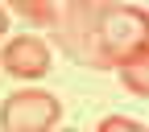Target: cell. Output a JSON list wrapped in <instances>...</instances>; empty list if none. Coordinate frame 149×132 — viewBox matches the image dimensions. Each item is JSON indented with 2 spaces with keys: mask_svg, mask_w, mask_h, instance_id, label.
Returning <instances> with one entry per match:
<instances>
[{
  "mask_svg": "<svg viewBox=\"0 0 149 132\" xmlns=\"http://www.w3.org/2000/svg\"><path fill=\"white\" fill-rule=\"evenodd\" d=\"M91 46L100 66H116L128 54L149 50V17L137 4H95L91 8Z\"/></svg>",
  "mask_w": 149,
  "mask_h": 132,
  "instance_id": "1",
  "label": "cell"
},
{
  "mask_svg": "<svg viewBox=\"0 0 149 132\" xmlns=\"http://www.w3.org/2000/svg\"><path fill=\"white\" fill-rule=\"evenodd\" d=\"M58 116H62V103L50 91L25 87L0 103V132H50Z\"/></svg>",
  "mask_w": 149,
  "mask_h": 132,
  "instance_id": "2",
  "label": "cell"
},
{
  "mask_svg": "<svg viewBox=\"0 0 149 132\" xmlns=\"http://www.w3.org/2000/svg\"><path fill=\"white\" fill-rule=\"evenodd\" d=\"M0 66H4L13 79H42V74L50 70V46L42 41V37H13V41H4V50H0Z\"/></svg>",
  "mask_w": 149,
  "mask_h": 132,
  "instance_id": "3",
  "label": "cell"
},
{
  "mask_svg": "<svg viewBox=\"0 0 149 132\" xmlns=\"http://www.w3.org/2000/svg\"><path fill=\"white\" fill-rule=\"evenodd\" d=\"M116 74H120V83L133 91V95H149V50H137V54H128L124 62H116Z\"/></svg>",
  "mask_w": 149,
  "mask_h": 132,
  "instance_id": "4",
  "label": "cell"
},
{
  "mask_svg": "<svg viewBox=\"0 0 149 132\" xmlns=\"http://www.w3.org/2000/svg\"><path fill=\"white\" fill-rule=\"evenodd\" d=\"M8 4L17 8V12H21L25 17V21H33V25H58V4H54V0H8Z\"/></svg>",
  "mask_w": 149,
  "mask_h": 132,
  "instance_id": "5",
  "label": "cell"
},
{
  "mask_svg": "<svg viewBox=\"0 0 149 132\" xmlns=\"http://www.w3.org/2000/svg\"><path fill=\"white\" fill-rule=\"evenodd\" d=\"M95 132H149V128L141 120H128V116H108V120H100Z\"/></svg>",
  "mask_w": 149,
  "mask_h": 132,
  "instance_id": "6",
  "label": "cell"
},
{
  "mask_svg": "<svg viewBox=\"0 0 149 132\" xmlns=\"http://www.w3.org/2000/svg\"><path fill=\"white\" fill-rule=\"evenodd\" d=\"M70 8H91V4H100V0H66Z\"/></svg>",
  "mask_w": 149,
  "mask_h": 132,
  "instance_id": "7",
  "label": "cell"
},
{
  "mask_svg": "<svg viewBox=\"0 0 149 132\" xmlns=\"http://www.w3.org/2000/svg\"><path fill=\"white\" fill-rule=\"evenodd\" d=\"M4 29H8V17H4V8H0V37H4Z\"/></svg>",
  "mask_w": 149,
  "mask_h": 132,
  "instance_id": "8",
  "label": "cell"
},
{
  "mask_svg": "<svg viewBox=\"0 0 149 132\" xmlns=\"http://www.w3.org/2000/svg\"><path fill=\"white\" fill-rule=\"evenodd\" d=\"M62 132H74V128H62Z\"/></svg>",
  "mask_w": 149,
  "mask_h": 132,
  "instance_id": "9",
  "label": "cell"
}]
</instances>
